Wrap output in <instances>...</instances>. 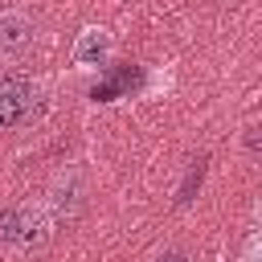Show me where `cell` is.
<instances>
[{
	"label": "cell",
	"instance_id": "1",
	"mask_svg": "<svg viewBox=\"0 0 262 262\" xmlns=\"http://www.w3.org/2000/svg\"><path fill=\"white\" fill-rule=\"evenodd\" d=\"M53 233V209L45 201H20L0 217V237L12 246H41Z\"/></svg>",
	"mask_w": 262,
	"mask_h": 262
},
{
	"label": "cell",
	"instance_id": "2",
	"mask_svg": "<svg viewBox=\"0 0 262 262\" xmlns=\"http://www.w3.org/2000/svg\"><path fill=\"white\" fill-rule=\"evenodd\" d=\"M111 57H115V33L106 25H86L70 45V66L78 74H98L111 66Z\"/></svg>",
	"mask_w": 262,
	"mask_h": 262
},
{
	"label": "cell",
	"instance_id": "3",
	"mask_svg": "<svg viewBox=\"0 0 262 262\" xmlns=\"http://www.w3.org/2000/svg\"><path fill=\"white\" fill-rule=\"evenodd\" d=\"M37 119V86L25 78H12L0 86V131H16Z\"/></svg>",
	"mask_w": 262,
	"mask_h": 262
},
{
	"label": "cell",
	"instance_id": "4",
	"mask_svg": "<svg viewBox=\"0 0 262 262\" xmlns=\"http://www.w3.org/2000/svg\"><path fill=\"white\" fill-rule=\"evenodd\" d=\"M37 37V25L25 12H4L0 16V53L4 57H20Z\"/></svg>",
	"mask_w": 262,
	"mask_h": 262
},
{
	"label": "cell",
	"instance_id": "5",
	"mask_svg": "<svg viewBox=\"0 0 262 262\" xmlns=\"http://www.w3.org/2000/svg\"><path fill=\"white\" fill-rule=\"evenodd\" d=\"M242 262H262V233H254L242 250Z\"/></svg>",
	"mask_w": 262,
	"mask_h": 262
},
{
	"label": "cell",
	"instance_id": "6",
	"mask_svg": "<svg viewBox=\"0 0 262 262\" xmlns=\"http://www.w3.org/2000/svg\"><path fill=\"white\" fill-rule=\"evenodd\" d=\"M160 262H184V254H168V258H160Z\"/></svg>",
	"mask_w": 262,
	"mask_h": 262
}]
</instances>
